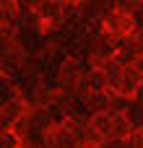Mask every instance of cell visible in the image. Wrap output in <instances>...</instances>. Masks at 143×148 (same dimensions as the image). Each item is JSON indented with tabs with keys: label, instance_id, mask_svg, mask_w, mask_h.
<instances>
[{
	"label": "cell",
	"instance_id": "6da1fadb",
	"mask_svg": "<svg viewBox=\"0 0 143 148\" xmlns=\"http://www.w3.org/2000/svg\"><path fill=\"white\" fill-rule=\"evenodd\" d=\"M13 13H16V3H13V0H0V26H3L5 21H10Z\"/></svg>",
	"mask_w": 143,
	"mask_h": 148
}]
</instances>
